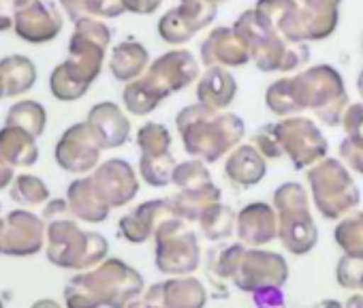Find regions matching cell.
Returning <instances> with one entry per match:
<instances>
[{
	"label": "cell",
	"mask_w": 363,
	"mask_h": 308,
	"mask_svg": "<svg viewBox=\"0 0 363 308\" xmlns=\"http://www.w3.org/2000/svg\"><path fill=\"white\" fill-rule=\"evenodd\" d=\"M297 3L303 13L308 43L329 39L335 33L342 0H297Z\"/></svg>",
	"instance_id": "4316f807"
},
{
	"label": "cell",
	"mask_w": 363,
	"mask_h": 308,
	"mask_svg": "<svg viewBox=\"0 0 363 308\" xmlns=\"http://www.w3.org/2000/svg\"><path fill=\"white\" fill-rule=\"evenodd\" d=\"M86 122L92 126L94 135L99 137L103 150H113L120 148L128 141L130 137V120L122 111L120 105L111 101L96 103L90 111Z\"/></svg>",
	"instance_id": "7402d4cb"
},
{
	"label": "cell",
	"mask_w": 363,
	"mask_h": 308,
	"mask_svg": "<svg viewBox=\"0 0 363 308\" xmlns=\"http://www.w3.org/2000/svg\"><path fill=\"white\" fill-rule=\"evenodd\" d=\"M30 308H62L56 299H50V297H43V299H37Z\"/></svg>",
	"instance_id": "681fc988"
},
{
	"label": "cell",
	"mask_w": 363,
	"mask_h": 308,
	"mask_svg": "<svg viewBox=\"0 0 363 308\" xmlns=\"http://www.w3.org/2000/svg\"><path fill=\"white\" fill-rule=\"evenodd\" d=\"M255 9L291 43H308L303 13L297 0H257Z\"/></svg>",
	"instance_id": "603a6c76"
},
{
	"label": "cell",
	"mask_w": 363,
	"mask_h": 308,
	"mask_svg": "<svg viewBox=\"0 0 363 308\" xmlns=\"http://www.w3.org/2000/svg\"><path fill=\"white\" fill-rule=\"evenodd\" d=\"M265 105L278 118L299 116L310 109L323 124L340 126L350 99L337 69L316 65L269 84Z\"/></svg>",
	"instance_id": "6da1fadb"
},
{
	"label": "cell",
	"mask_w": 363,
	"mask_h": 308,
	"mask_svg": "<svg viewBox=\"0 0 363 308\" xmlns=\"http://www.w3.org/2000/svg\"><path fill=\"white\" fill-rule=\"evenodd\" d=\"M214 3H216V5H218V3H225V0H214Z\"/></svg>",
	"instance_id": "680465c9"
},
{
	"label": "cell",
	"mask_w": 363,
	"mask_h": 308,
	"mask_svg": "<svg viewBox=\"0 0 363 308\" xmlns=\"http://www.w3.org/2000/svg\"><path fill=\"white\" fill-rule=\"evenodd\" d=\"M62 26L65 22L60 11L56 9L54 3H48V0H33V3L16 11V20H13L16 35L22 41L37 43V45L54 41L60 35Z\"/></svg>",
	"instance_id": "e0dca14e"
},
{
	"label": "cell",
	"mask_w": 363,
	"mask_h": 308,
	"mask_svg": "<svg viewBox=\"0 0 363 308\" xmlns=\"http://www.w3.org/2000/svg\"><path fill=\"white\" fill-rule=\"evenodd\" d=\"M111 43V31L94 18L75 22L69 41V56L50 75V90L58 101L82 99L103 71L105 54Z\"/></svg>",
	"instance_id": "7a4b0ae2"
},
{
	"label": "cell",
	"mask_w": 363,
	"mask_h": 308,
	"mask_svg": "<svg viewBox=\"0 0 363 308\" xmlns=\"http://www.w3.org/2000/svg\"><path fill=\"white\" fill-rule=\"evenodd\" d=\"M7 126H18L33 137H41L48 126V111L39 101H20L7 111Z\"/></svg>",
	"instance_id": "836d02e7"
},
{
	"label": "cell",
	"mask_w": 363,
	"mask_h": 308,
	"mask_svg": "<svg viewBox=\"0 0 363 308\" xmlns=\"http://www.w3.org/2000/svg\"><path fill=\"white\" fill-rule=\"evenodd\" d=\"M238 240L248 248H261L278 238L276 208L265 202H252L238 212Z\"/></svg>",
	"instance_id": "ffe728a7"
},
{
	"label": "cell",
	"mask_w": 363,
	"mask_h": 308,
	"mask_svg": "<svg viewBox=\"0 0 363 308\" xmlns=\"http://www.w3.org/2000/svg\"><path fill=\"white\" fill-rule=\"evenodd\" d=\"M282 287H263V289H259V291H255L252 293V297H255V304H257V308H278V306H282L284 304V295H282V291H280Z\"/></svg>",
	"instance_id": "bcb514c9"
},
{
	"label": "cell",
	"mask_w": 363,
	"mask_h": 308,
	"mask_svg": "<svg viewBox=\"0 0 363 308\" xmlns=\"http://www.w3.org/2000/svg\"><path fill=\"white\" fill-rule=\"evenodd\" d=\"M0 308H5V306H3V299H0Z\"/></svg>",
	"instance_id": "91938a15"
},
{
	"label": "cell",
	"mask_w": 363,
	"mask_h": 308,
	"mask_svg": "<svg viewBox=\"0 0 363 308\" xmlns=\"http://www.w3.org/2000/svg\"><path fill=\"white\" fill-rule=\"evenodd\" d=\"M233 28L246 45L250 60L263 73H297L310 60L308 43H291L284 39L255 7L244 11Z\"/></svg>",
	"instance_id": "8992f818"
},
{
	"label": "cell",
	"mask_w": 363,
	"mask_h": 308,
	"mask_svg": "<svg viewBox=\"0 0 363 308\" xmlns=\"http://www.w3.org/2000/svg\"><path fill=\"white\" fill-rule=\"evenodd\" d=\"M11 199L20 206H41L50 199V189L48 185L33 174H20L11 182Z\"/></svg>",
	"instance_id": "74e56055"
},
{
	"label": "cell",
	"mask_w": 363,
	"mask_h": 308,
	"mask_svg": "<svg viewBox=\"0 0 363 308\" xmlns=\"http://www.w3.org/2000/svg\"><path fill=\"white\" fill-rule=\"evenodd\" d=\"M238 94V79L233 73L225 67H208L203 75H199L197 82V101L214 107V109H227Z\"/></svg>",
	"instance_id": "d4e9b609"
},
{
	"label": "cell",
	"mask_w": 363,
	"mask_h": 308,
	"mask_svg": "<svg viewBox=\"0 0 363 308\" xmlns=\"http://www.w3.org/2000/svg\"><path fill=\"white\" fill-rule=\"evenodd\" d=\"M0 152L13 167H33L39 159L37 137L18 126L5 124L0 128Z\"/></svg>",
	"instance_id": "f1b7e54d"
},
{
	"label": "cell",
	"mask_w": 363,
	"mask_h": 308,
	"mask_svg": "<svg viewBox=\"0 0 363 308\" xmlns=\"http://www.w3.org/2000/svg\"><path fill=\"white\" fill-rule=\"evenodd\" d=\"M199 229L201 233L210 240V242H223L229 240L235 233V223H238V214L233 212L231 206L227 204H212L201 216H199Z\"/></svg>",
	"instance_id": "1f68e13d"
},
{
	"label": "cell",
	"mask_w": 363,
	"mask_h": 308,
	"mask_svg": "<svg viewBox=\"0 0 363 308\" xmlns=\"http://www.w3.org/2000/svg\"><path fill=\"white\" fill-rule=\"evenodd\" d=\"M48 240V229L41 216L28 210H13L5 219V242L3 255L9 257H33Z\"/></svg>",
	"instance_id": "2e32d148"
},
{
	"label": "cell",
	"mask_w": 363,
	"mask_h": 308,
	"mask_svg": "<svg viewBox=\"0 0 363 308\" xmlns=\"http://www.w3.org/2000/svg\"><path fill=\"white\" fill-rule=\"evenodd\" d=\"M278 214V238L282 246L295 255H308L318 242V227L310 212V199L299 182H284L274 193Z\"/></svg>",
	"instance_id": "ba28073f"
},
{
	"label": "cell",
	"mask_w": 363,
	"mask_h": 308,
	"mask_svg": "<svg viewBox=\"0 0 363 308\" xmlns=\"http://www.w3.org/2000/svg\"><path fill=\"white\" fill-rule=\"evenodd\" d=\"M314 308H344V304H340L337 299H323Z\"/></svg>",
	"instance_id": "f5cc1de1"
},
{
	"label": "cell",
	"mask_w": 363,
	"mask_h": 308,
	"mask_svg": "<svg viewBox=\"0 0 363 308\" xmlns=\"http://www.w3.org/2000/svg\"><path fill=\"white\" fill-rule=\"evenodd\" d=\"M137 148L141 154H164L171 152V133L160 122H145L137 131Z\"/></svg>",
	"instance_id": "ab89813d"
},
{
	"label": "cell",
	"mask_w": 363,
	"mask_h": 308,
	"mask_svg": "<svg viewBox=\"0 0 363 308\" xmlns=\"http://www.w3.org/2000/svg\"><path fill=\"white\" fill-rule=\"evenodd\" d=\"M13 180H16V176H13V165L5 159V154L0 152V191H3V189H9Z\"/></svg>",
	"instance_id": "c3c4849f"
},
{
	"label": "cell",
	"mask_w": 363,
	"mask_h": 308,
	"mask_svg": "<svg viewBox=\"0 0 363 308\" xmlns=\"http://www.w3.org/2000/svg\"><path fill=\"white\" fill-rule=\"evenodd\" d=\"M335 244L344 255L363 259V212H348L340 219L333 231Z\"/></svg>",
	"instance_id": "d590c367"
},
{
	"label": "cell",
	"mask_w": 363,
	"mask_h": 308,
	"mask_svg": "<svg viewBox=\"0 0 363 308\" xmlns=\"http://www.w3.org/2000/svg\"><path fill=\"white\" fill-rule=\"evenodd\" d=\"M145 302L160 304L164 308H206L208 291L195 276H171L164 282L152 285L141 295Z\"/></svg>",
	"instance_id": "ac0fdd59"
},
{
	"label": "cell",
	"mask_w": 363,
	"mask_h": 308,
	"mask_svg": "<svg viewBox=\"0 0 363 308\" xmlns=\"http://www.w3.org/2000/svg\"><path fill=\"white\" fill-rule=\"evenodd\" d=\"M103 145L88 122L69 126L54 150L56 163L69 174H88L99 167Z\"/></svg>",
	"instance_id": "4fadbf2b"
},
{
	"label": "cell",
	"mask_w": 363,
	"mask_h": 308,
	"mask_svg": "<svg viewBox=\"0 0 363 308\" xmlns=\"http://www.w3.org/2000/svg\"><path fill=\"white\" fill-rule=\"evenodd\" d=\"M154 263L169 276H189L199 268L201 246L186 221L171 216L160 223L154 233Z\"/></svg>",
	"instance_id": "30bf717a"
},
{
	"label": "cell",
	"mask_w": 363,
	"mask_h": 308,
	"mask_svg": "<svg viewBox=\"0 0 363 308\" xmlns=\"http://www.w3.org/2000/svg\"><path fill=\"white\" fill-rule=\"evenodd\" d=\"M274 124L282 154L295 170H310L327 157L329 143L314 120L306 116H289Z\"/></svg>",
	"instance_id": "8fae6325"
},
{
	"label": "cell",
	"mask_w": 363,
	"mask_h": 308,
	"mask_svg": "<svg viewBox=\"0 0 363 308\" xmlns=\"http://www.w3.org/2000/svg\"><path fill=\"white\" fill-rule=\"evenodd\" d=\"M252 145L263 154L265 159H282L284 154H282V148H280V139L276 135V124L269 122V124H263L255 137H252Z\"/></svg>",
	"instance_id": "b9f144b4"
},
{
	"label": "cell",
	"mask_w": 363,
	"mask_h": 308,
	"mask_svg": "<svg viewBox=\"0 0 363 308\" xmlns=\"http://www.w3.org/2000/svg\"><path fill=\"white\" fill-rule=\"evenodd\" d=\"M5 97V84H3V77H0V99Z\"/></svg>",
	"instance_id": "9f6ffc18"
},
{
	"label": "cell",
	"mask_w": 363,
	"mask_h": 308,
	"mask_svg": "<svg viewBox=\"0 0 363 308\" xmlns=\"http://www.w3.org/2000/svg\"><path fill=\"white\" fill-rule=\"evenodd\" d=\"M223 191L212 182L208 187L201 189H193V191H177L171 199V210L173 216L186 221V223H197L199 216L216 202H220Z\"/></svg>",
	"instance_id": "f546056e"
},
{
	"label": "cell",
	"mask_w": 363,
	"mask_h": 308,
	"mask_svg": "<svg viewBox=\"0 0 363 308\" xmlns=\"http://www.w3.org/2000/svg\"><path fill=\"white\" fill-rule=\"evenodd\" d=\"M340 157L344 159V163L363 176V143H354L350 139H344L340 143Z\"/></svg>",
	"instance_id": "ee69618b"
},
{
	"label": "cell",
	"mask_w": 363,
	"mask_h": 308,
	"mask_svg": "<svg viewBox=\"0 0 363 308\" xmlns=\"http://www.w3.org/2000/svg\"><path fill=\"white\" fill-rule=\"evenodd\" d=\"M60 5L73 22L84 18H118L126 13L124 0H60Z\"/></svg>",
	"instance_id": "d6a6232c"
},
{
	"label": "cell",
	"mask_w": 363,
	"mask_h": 308,
	"mask_svg": "<svg viewBox=\"0 0 363 308\" xmlns=\"http://www.w3.org/2000/svg\"><path fill=\"white\" fill-rule=\"evenodd\" d=\"M67 202L75 219L86 223H103L107 221L111 208L103 202L96 187L92 185V178H77L67 189Z\"/></svg>",
	"instance_id": "484cf974"
},
{
	"label": "cell",
	"mask_w": 363,
	"mask_h": 308,
	"mask_svg": "<svg viewBox=\"0 0 363 308\" xmlns=\"http://www.w3.org/2000/svg\"><path fill=\"white\" fill-rule=\"evenodd\" d=\"M361 278H363V259L344 255L337 261V265H335V280H337V285L344 287V289L357 291L359 285H361Z\"/></svg>",
	"instance_id": "60d3db41"
},
{
	"label": "cell",
	"mask_w": 363,
	"mask_h": 308,
	"mask_svg": "<svg viewBox=\"0 0 363 308\" xmlns=\"http://www.w3.org/2000/svg\"><path fill=\"white\" fill-rule=\"evenodd\" d=\"M246 253V246L242 242L229 244L225 248H214L208 253V265L206 270L216 278V280H233L240 261Z\"/></svg>",
	"instance_id": "8d00e7d4"
},
{
	"label": "cell",
	"mask_w": 363,
	"mask_h": 308,
	"mask_svg": "<svg viewBox=\"0 0 363 308\" xmlns=\"http://www.w3.org/2000/svg\"><path fill=\"white\" fill-rule=\"evenodd\" d=\"M199 58L206 67H225L235 69L250 62V54L242 39L238 37L235 28L231 26H218L214 28L201 43Z\"/></svg>",
	"instance_id": "44dd1931"
},
{
	"label": "cell",
	"mask_w": 363,
	"mask_h": 308,
	"mask_svg": "<svg viewBox=\"0 0 363 308\" xmlns=\"http://www.w3.org/2000/svg\"><path fill=\"white\" fill-rule=\"evenodd\" d=\"M342 126L346 133V139L354 143H363V103H350L344 111Z\"/></svg>",
	"instance_id": "7bdbcfd3"
},
{
	"label": "cell",
	"mask_w": 363,
	"mask_h": 308,
	"mask_svg": "<svg viewBox=\"0 0 363 308\" xmlns=\"http://www.w3.org/2000/svg\"><path fill=\"white\" fill-rule=\"evenodd\" d=\"M175 126L193 159L216 163L242 143L246 124L238 114L214 109L203 103L189 105L175 116Z\"/></svg>",
	"instance_id": "3957f363"
},
{
	"label": "cell",
	"mask_w": 363,
	"mask_h": 308,
	"mask_svg": "<svg viewBox=\"0 0 363 308\" xmlns=\"http://www.w3.org/2000/svg\"><path fill=\"white\" fill-rule=\"evenodd\" d=\"M147 67H150V54H147L145 45H141L135 39H126L111 50L109 71H111L113 79H118L122 84L135 82L137 77H141L145 73Z\"/></svg>",
	"instance_id": "83f0119b"
},
{
	"label": "cell",
	"mask_w": 363,
	"mask_h": 308,
	"mask_svg": "<svg viewBox=\"0 0 363 308\" xmlns=\"http://www.w3.org/2000/svg\"><path fill=\"white\" fill-rule=\"evenodd\" d=\"M289 280V263L280 253L263 248H246L233 282L240 291L255 293L263 287H284Z\"/></svg>",
	"instance_id": "5bb4252c"
},
{
	"label": "cell",
	"mask_w": 363,
	"mask_h": 308,
	"mask_svg": "<svg viewBox=\"0 0 363 308\" xmlns=\"http://www.w3.org/2000/svg\"><path fill=\"white\" fill-rule=\"evenodd\" d=\"M128 308H164V306H160V304H152V302H145L143 297H139L137 302H133Z\"/></svg>",
	"instance_id": "816d5d0a"
},
{
	"label": "cell",
	"mask_w": 363,
	"mask_h": 308,
	"mask_svg": "<svg viewBox=\"0 0 363 308\" xmlns=\"http://www.w3.org/2000/svg\"><path fill=\"white\" fill-rule=\"evenodd\" d=\"M171 185H175L177 191H193L212 185V174L208 170V163L201 159H189L184 163H177Z\"/></svg>",
	"instance_id": "f35d334b"
},
{
	"label": "cell",
	"mask_w": 363,
	"mask_h": 308,
	"mask_svg": "<svg viewBox=\"0 0 363 308\" xmlns=\"http://www.w3.org/2000/svg\"><path fill=\"white\" fill-rule=\"evenodd\" d=\"M33 0H0V33H5L13 26L16 11L26 7Z\"/></svg>",
	"instance_id": "f6af8a7d"
},
{
	"label": "cell",
	"mask_w": 363,
	"mask_h": 308,
	"mask_svg": "<svg viewBox=\"0 0 363 308\" xmlns=\"http://www.w3.org/2000/svg\"><path fill=\"white\" fill-rule=\"evenodd\" d=\"M171 199H150L133 208L118 221V233L130 244H143L154 238L162 221L171 219Z\"/></svg>",
	"instance_id": "d6986e66"
},
{
	"label": "cell",
	"mask_w": 363,
	"mask_h": 308,
	"mask_svg": "<svg viewBox=\"0 0 363 308\" xmlns=\"http://www.w3.org/2000/svg\"><path fill=\"white\" fill-rule=\"evenodd\" d=\"M199 79V62L197 58L184 50H171L158 56L141 77L126 84L122 90L124 109L133 116L152 114L164 99L184 90L193 82Z\"/></svg>",
	"instance_id": "277c9868"
},
{
	"label": "cell",
	"mask_w": 363,
	"mask_h": 308,
	"mask_svg": "<svg viewBox=\"0 0 363 308\" xmlns=\"http://www.w3.org/2000/svg\"><path fill=\"white\" fill-rule=\"evenodd\" d=\"M344 308H363V295H350Z\"/></svg>",
	"instance_id": "f907efd6"
},
{
	"label": "cell",
	"mask_w": 363,
	"mask_h": 308,
	"mask_svg": "<svg viewBox=\"0 0 363 308\" xmlns=\"http://www.w3.org/2000/svg\"><path fill=\"white\" fill-rule=\"evenodd\" d=\"M69 285L71 297L79 308H128L145 291L143 276L118 257L75 274Z\"/></svg>",
	"instance_id": "5b68a950"
},
{
	"label": "cell",
	"mask_w": 363,
	"mask_h": 308,
	"mask_svg": "<svg viewBox=\"0 0 363 308\" xmlns=\"http://www.w3.org/2000/svg\"><path fill=\"white\" fill-rule=\"evenodd\" d=\"M71 216L48 221V259L62 270H92L107 259L109 242L96 231H84Z\"/></svg>",
	"instance_id": "52a82bcc"
},
{
	"label": "cell",
	"mask_w": 363,
	"mask_h": 308,
	"mask_svg": "<svg viewBox=\"0 0 363 308\" xmlns=\"http://www.w3.org/2000/svg\"><path fill=\"white\" fill-rule=\"evenodd\" d=\"M3 242H5V221L0 219V255H3Z\"/></svg>",
	"instance_id": "db71d44e"
},
{
	"label": "cell",
	"mask_w": 363,
	"mask_h": 308,
	"mask_svg": "<svg viewBox=\"0 0 363 308\" xmlns=\"http://www.w3.org/2000/svg\"><path fill=\"white\" fill-rule=\"evenodd\" d=\"M218 5L214 0H179L158 20V35L169 45H184L216 20Z\"/></svg>",
	"instance_id": "7c38bea8"
},
{
	"label": "cell",
	"mask_w": 363,
	"mask_h": 308,
	"mask_svg": "<svg viewBox=\"0 0 363 308\" xmlns=\"http://www.w3.org/2000/svg\"><path fill=\"white\" fill-rule=\"evenodd\" d=\"M0 77L5 84V97H20L37 84V67L28 56L11 54L0 60Z\"/></svg>",
	"instance_id": "4dcf8cb0"
},
{
	"label": "cell",
	"mask_w": 363,
	"mask_h": 308,
	"mask_svg": "<svg viewBox=\"0 0 363 308\" xmlns=\"http://www.w3.org/2000/svg\"><path fill=\"white\" fill-rule=\"evenodd\" d=\"M267 174L265 157L252 143H240L233 148L225 163V176L240 189L259 185Z\"/></svg>",
	"instance_id": "cb8c5ba5"
},
{
	"label": "cell",
	"mask_w": 363,
	"mask_h": 308,
	"mask_svg": "<svg viewBox=\"0 0 363 308\" xmlns=\"http://www.w3.org/2000/svg\"><path fill=\"white\" fill-rule=\"evenodd\" d=\"M160 5H162V0H124L126 11L137 13V16H152Z\"/></svg>",
	"instance_id": "7dc6e473"
},
{
	"label": "cell",
	"mask_w": 363,
	"mask_h": 308,
	"mask_svg": "<svg viewBox=\"0 0 363 308\" xmlns=\"http://www.w3.org/2000/svg\"><path fill=\"white\" fill-rule=\"evenodd\" d=\"M92 185L109 208L128 206L139 193V178L130 163L122 159H109L101 163L92 174Z\"/></svg>",
	"instance_id": "9a60e30c"
},
{
	"label": "cell",
	"mask_w": 363,
	"mask_h": 308,
	"mask_svg": "<svg viewBox=\"0 0 363 308\" xmlns=\"http://www.w3.org/2000/svg\"><path fill=\"white\" fill-rule=\"evenodd\" d=\"M263 308H265V306H263Z\"/></svg>",
	"instance_id": "94428289"
},
{
	"label": "cell",
	"mask_w": 363,
	"mask_h": 308,
	"mask_svg": "<svg viewBox=\"0 0 363 308\" xmlns=\"http://www.w3.org/2000/svg\"><path fill=\"white\" fill-rule=\"evenodd\" d=\"M357 90H359V97H361V101H363V69H361V73H359V77H357Z\"/></svg>",
	"instance_id": "11a10c76"
},
{
	"label": "cell",
	"mask_w": 363,
	"mask_h": 308,
	"mask_svg": "<svg viewBox=\"0 0 363 308\" xmlns=\"http://www.w3.org/2000/svg\"><path fill=\"white\" fill-rule=\"evenodd\" d=\"M359 291L363 293V278H361V285H359Z\"/></svg>",
	"instance_id": "6f0895ef"
},
{
	"label": "cell",
	"mask_w": 363,
	"mask_h": 308,
	"mask_svg": "<svg viewBox=\"0 0 363 308\" xmlns=\"http://www.w3.org/2000/svg\"><path fill=\"white\" fill-rule=\"evenodd\" d=\"M308 185L312 193V202L323 219L340 221L348 212H352L359 202V189L340 159L325 157L308 172Z\"/></svg>",
	"instance_id": "9c48e42d"
},
{
	"label": "cell",
	"mask_w": 363,
	"mask_h": 308,
	"mask_svg": "<svg viewBox=\"0 0 363 308\" xmlns=\"http://www.w3.org/2000/svg\"><path fill=\"white\" fill-rule=\"evenodd\" d=\"M175 159L171 152L164 154H141L139 161V176L147 187L162 189L173 182L175 172Z\"/></svg>",
	"instance_id": "e575fe53"
}]
</instances>
